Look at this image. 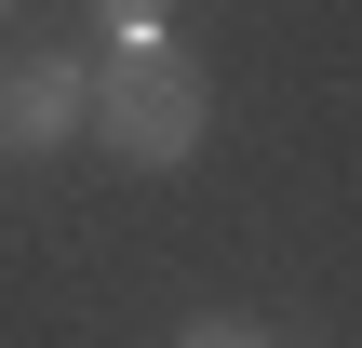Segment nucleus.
Segmentation results:
<instances>
[{
    "label": "nucleus",
    "instance_id": "1",
    "mask_svg": "<svg viewBox=\"0 0 362 348\" xmlns=\"http://www.w3.org/2000/svg\"><path fill=\"white\" fill-rule=\"evenodd\" d=\"M81 121L121 148V161H148V174H175L202 134H215V94H202V67L175 54V40H134L94 94H81Z\"/></svg>",
    "mask_w": 362,
    "mask_h": 348
},
{
    "label": "nucleus",
    "instance_id": "2",
    "mask_svg": "<svg viewBox=\"0 0 362 348\" xmlns=\"http://www.w3.org/2000/svg\"><path fill=\"white\" fill-rule=\"evenodd\" d=\"M67 121H81V80H67V54H40V67H0V161H40V148H67Z\"/></svg>",
    "mask_w": 362,
    "mask_h": 348
},
{
    "label": "nucleus",
    "instance_id": "3",
    "mask_svg": "<svg viewBox=\"0 0 362 348\" xmlns=\"http://www.w3.org/2000/svg\"><path fill=\"white\" fill-rule=\"evenodd\" d=\"M175 348H269V335H255V322H188Z\"/></svg>",
    "mask_w": 362,
    "mask_h": 348
},
{
    "label": "nucleus",
    "instance_id": "4",
    "mask_svg": "<svg viewBox=\"0 0 362 348\" xmlns=\"http://www.w3.org/2000/svg\"><path fill=\"white\" fill-rule=\"evenodd\" d=\"M107 13H121V27H148V0H107Z\"/></svg>",
    "mask_w": 362,
    "mask_h": 348
},
{
    "label": "nucleus",
    "instance_id": "5",
    "mask_svg": "<svg viewBox=\"0 0 362 348\" xmlns=\"http://www.w3.org/2000/svg\"><path fill=\"white\" fill-rule=\"evenodd\" d=\"M0 13H13V0H0Z\"/></svg>",
    "mask_w": 362,
    "mask_h": 348
}]
</instances>
